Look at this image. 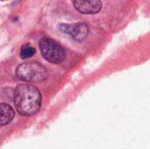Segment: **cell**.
Returning <instances> with one entry per match:
<instances>
[{"mask_svg":"<svg viewBox=\"0 0 150 149\" xmlns=\"http://www.w3.org/2000/svg\"><path fill=\"white\" fill-rule=\"evenodd\" d=\"M14 103L18 112L23 116L37 113L41 105V94L33 85L18 84L14 91Z\"/></svg>","mask_w":150,"mask_h":149,"instance_id":"cell-1","label":"cell"},{"mask_svg":"<svg viewBox=\"0 0 150 149\" xmlns=\"http://www.w3.org/2000/svg\"><path fill=\"white\" fill-rule=\"evenodd\" d=\"M16 76L24 82H40L46 79L47 71L40 63L28 61L24 62L18 67Z\"/></svg>","mask_w":150,"mask_h":149,"instance_id":"cell-2","label":"cell"},{"mask_svg":"<svg viewBox=\"0 0 150 149\" xmlns=\"http://www.w3.org/2000/svg\"><path fill=\"white\" fill-rule=\"evenodd\" d=\"M40 49L42 56L52 63H60L66 57L64 48L49 38H43L40 40Z\"/></svg>","mask_w":150,"mask_h":149,"instance_id":"cell-3","label":"cell"},{"mask_svg":"<svg viewBox=\"0 0 150 149\" xmlns=\"http://www.w3.org/2000/svg\"><path fill=\"white\" fill-rule=\"evenodd\" d=\"M60 29L69 35H70L72 38H74L76 40H83L86 38L89 28L88 25L85 23H76L73 25H61Z\"/></svg>","mask_w":150,"mask_h":149,"instance_id":"cell-4","label":"cell"},{"mask_svg":"<svg viewBox=\"0 0 150 149\" xmlns=\"http://www.w3.org/2000/svg\"><path fill=\"white\" fill-rule=\"evenodd\" d=\"M75 8L83 14L98 13L102 7L100 0H72Z\"/></svg>","mask_w":150,"mask_h":149,"instance_id":"cell-5","label":"cell"},{"mask_svg":"<svg viewBox=\"0 0 150 149\" xmlns=\"http://www.w3.org/2000/svg\"><path fill=\"white\" fill-rule=\"evenodd\" d=\"M15 115L13 108L5 103L0 104V126H6L13 119Z\"/></svg>","mask_w":150,"mask_h":149,"instance_id":"cell-6","label":"cell"},{"mask_svg":"<svg viewBox=\"0 0 150 149\" xmlns=\"http://www.w3.org/2000/svg\"><path fill=\"white\" fill-rule=\"evenodd\" d=\"M36 50L31 44H25L20 49V57L22 59H27L32 57L35 54Z\"/></svg>","mask_w":150,"mask_h":149,"instance_id":"cell-7","label":"cell"}]
</instances>
